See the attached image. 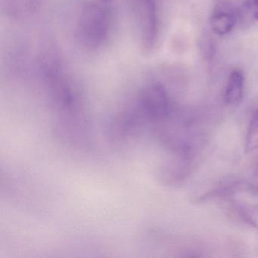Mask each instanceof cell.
Masks as SVG:
<instances>
[{
	"label": "cell",
	"mask_w": 258,
	"mask_h": 258,
	"mask_svg": "<svg viewBox=\"0 0 258 258\" xmlns=\"http://www.w3.org/2000/svg\"><path fill=\"white\" fill-rule=\"evenodd\" d=\"M106 5L101 1H89L81 8L77 24L76 37L84 49L97 50L108 40L111 16Z\"/></svg>",
	"instance_id": "6da1fadb"
},
{
	"label": "cell",
	"mask_w": 258,
	"mask_h": 258,
	"mask_svg": "<svg viewBox=\"0 0 258 258\" xmlns=\"http://www.w3.org/2000/svg\"><path fill=\"white\" fill-rule=\"evenodd\" d=\"M40 69L55 105L63 111H74L78 104L76 90L59 59L54 55H46Z\"/></svg>",
	"instance_id": "7a4b0ae2"
},
{
	"label": "cell",
	"mask_w": 258,
	"mask_h": 258,
	"mask_svg": "<svg viewBox=\"0 0 258 258\" xmlns=\"http://www.w3.org/2000/svg\"><path fill=\"white\" fill-rule=\"evenodd\" d=\"M140 48L145 53L155 49L159 32L156 0H128Z\"/></svg>",
	"instance_id": "3957f363"
},
{
	"label": "cell",
	"mask_w": 258,
	"mask_h": 258,
	"mask_svg": "<svg viewBox=\"0 0 258 258\" xmlns=\"http://www.w3.org/2000/svg\"><path fill=\"white\" fill-rule=\"evenodd\" d=\"M135 103L149 121H166L171 114L168 93L159 82H151L144 86L136 99Z\"/></svg>",
	"instance_id": "277c9868"
},
{
	"label": "cell",
	"mask_w": 258,
	"mask_h": 258,
	"mask_svg": "<svg viewBox=\"0 0 258 258\" xmlns=\"http://www.w3.org/2000/svg\"><path fill=\"white\" fill-rule=\"evenodd\" d=\"M147 121L135 102L132 107L120 111L111 120L108 137L112 143H125L136 137Z\"/></svg>",
	"instance_id": "5b68a950"
},
{
	"label": "cell",
	"mask_w": 258,
	"mask_h": 258,
	"mask_svg": "<svg viewBox=\"0 0 258 258\" xmlns=\"http://www.w3.org/2000/svg\"><path fill=\"white\" fill-rule=\"evenodd\" d=\"M241 9L232 0H223L214 7L210 17V26L214 34L226 35L234 29L241 17Z\"/></svg>",
	"instance_id": "8992f818"
},
{
	"label": "cell",
	"mask_w": 258,
	"mask_h": 258,
	"mask_svg": "<svg viewBox=\"0 0 258 258\" xmlns=\"http://www.w3.org/2000/svg\"><path fill=\"white\" fill-rule=\"evenodd\" d=\"M244 74L239 69H234L229 74L225 90L224 99L228 105H237L244 96Z\"/></svg>",
	"instance_id": "52a82bcc"
},
{
	"label": "cell",
	"mask_w": 258,
	"mask_h": 258,
	"mask_svg": "<svg viewBox=\"0 0 258 258\" xmlns=\"http://www.w3.org/2000/svg\"><path fill=\"white\" fill-rule=\"evenodd\" d=\"M258 149V108L255 111L248 130L245 140V152L250 153Z\"/></svg>",
	"instance_id": "ba28073f"
},
{
	"label": "cell",
	"mask_w": 258,
	"mask_h": 258,
	"mask_svg": "<svg viewBox=\"0 0 258 258\" xmlns=\"http://www.w3.org/2000/svg\"><path fill=\"white\" fill-rule=\"evenodd\" d=\"M244 8L258 22V0H243Z\"/></svg>",
	"instance_id": "9c48e42d"
},
{
	"label": "cell",
	"mask_w": 258,
	"mask_h": 258,
	"mask_svg": "<svg viewBox=\"0 0 258 258\" xmlns=\"http://www.w3.org/2000/svg\"><path fill=\"white\" fill-rule=\"evenodd\" d=\"M99 1L104 3V4H108V3L111 2V0H99Z\"/></svg>",
	"instance_id": "30bf717a"
},
{
	"label": "cell",
	"mask_w": 258,
	"mask_h": 258,
	"mask_svg": "<svg viewBox=\"0 0 258 258\" xmlns=\"http://www.w3.org/2000/svg\"><path fill=\"white\" fill-rule=\"evenodd\" d=\"M257 191H258V188H257Z\"/></svg>",
	"instance_id": "8fae6325"
}]
</instances>
